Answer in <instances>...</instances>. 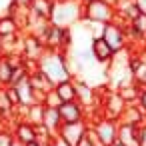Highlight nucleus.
<instances>
[{"instance_id":"nucleus-1","label":"nucleus","mask_w":146,"mask_h":146,"mask_svg":"<svg viewBox=\"0 0 146 146\" xmlns=\"http://www.w3.org/2000/svg\"><path fill=\"white\" fill-rule=\"evenodd\" d=\"M50 22L60 28H72L82 22V2L80 0H56Z\"/></svg>"},{"instance_id":"nucleus-2","label":"nucleus","mask_w":146,"mask_h":146,"mask_svg":"<svg viewBox=\"0 0 146 146\" xmlns=\"http://www.w3.org/2000/svg\"><path fill=\"white\" fill-rule=\"evenodd\" d=\"M66 52H68V50H66ZM66 52H52V50H46V52L42 54V58L38 60V68H40L54 84L72 78L70 72H68V66H66Z\"/></svg>"},{"instance_id":"nucleus-3","label":"nucleus","mask_w":146,"mask_h":146,"mask_svg":"<svg viewBox=\"0 0 146 146\" xmlns=\"http://www.w3.org/2000/svg\"><path fill=\"white\" fill-rule=\"evenodd\" d=\"M82 20L104 26V24L116 20V8H114V4L106 2V0H92V2L82 4Z\"/></svg>"},{"instance_id":"nucleus-4","label":"nucleus","mask_w":146,"mask_h":146,"mask_svg":"<svg viewBox=\"0 0 146 146\" xmlns=\"http://www.w3.org/2000/svg\"><path fill=\"white\" fill-rule=\"evenodd\" d=\"M126 22L122 20H114V22H108L102 26V38L110 44V48L114 52H122L124 48H128V36H126Z\"/></svg>"},{"instance_id":"nucleus-5","label":"nucleus","mask_w":146,"mask_h":146,"mask_svg":"<svg viewBox=\"0 0 146 146\" xmlns=\"http://www.w3.org/2000/svg\"><path fill=\"white\" fill-rule=\"evenodd\" d=\"M74 86H76V100L88 110H100V92L98 86L90 84L84 78H74Z\"/></svg>"},{"instance_id":"nucleus-6","label":"nucleus","mask_w":146,"mask_h":146,"mask_svg":"<svg viewBox=\"0 0 146 146\" xmlns=\"http://www.w3.org/2000/svg\"><path fill=\"white\" fill-rule=\"evenodd\" d=\"M90 124L88 120H80V122H64L60 132H58V142L64 146H78V142L86 136Z\"/></svg>"},{"instance_id":"nucleus-7","label":"nucleus","mask_w":146,"mask_h":146,"mask_svg":"<svg viewBox=\"0 0 146 146\" xmlns=\"http://www.w3.org/2000/svg\"><path fill=\"white\" fill-rule=\"evenodd\" d=\"M90 126L94 128V132L100 136V140L110 146L118 140V126L120 122L118 120H112V118H104V116H98L94 122H90Z\"/></svg>"},{"instance_id":"nucleus-8","label":"nucleus","mask_w":146,"mask_h":146,"mask_svg":"<svg viewBox=\"0 0 146 146\" xmlns=\"http://www.w3.org/2000/svg\"><path fill=\"white\" fill-rule=\"evenodd\" d=\"M44 52H46V46H44V42H42L38 36L28 34V32L22 34V56H24V60H34V62H38Z\"/></svg>"},{"instance_id":"nucleus-9","label":"nucleus","mask_w":146,"mask_h":146,"mask_svg":"<svg viewBox=\"0 0 146 146\" xmlns=\"http://www.w3.org/2000/svg\"><path fill=\"white\" fill-rule=\"evenodd\" d=\"M90 54H92V58H94L100 66H106V64L112 62V58H114L116 52L110 48V44H108L102 36H96V38H92V42H90Z\"/></svg>"},{"instance_id":"nucleus-10","label":"nucleus","mask_w":146,"mask_h":146,"mask_svg":"<svg viewBox=\"0 0 146 146\" xmlns=\"http://www.w3.org/2000/svg\"><path fill=\"white\" fill-rule=\"evenodd\" d=\"M60 116H62V124L64 122H80V120H86L88 118V110L78 102V100H72V102H62V106L58 108Z\"/></svg>"},{"instance_id":"nucleus-11","label":"nucleus","mask_w":146,"mask_h":146,"mask_svg":"<svg viewBox=\"0 0 146 146\" xmlns=\"http://www.w3.org/2000/svg\"><path fill=\"white\" fill-rule=\"evenodd\" d=\"M114 90L122 96V100H124L126 104H136L138 98H140V90H142V86H140L138 82H134V78H132V80H126V82L118 84Z\"/></svg>"},{"instance_id":"nucleus-12","label":"nucleus","mask_w":146,"mask_h":146,"mask_svg":"<svg viewBox=\"0 0 146 146\" xmlns=\"http://www.w3.org/2000/svg\"><path fill=\"white\" fill-rule=\"evenodd\" d=\"M118 142L124 146H140V126L122 124L118 126Z\"/></svg>"},{"instance_id":"nucleus-13","label":"nucleus","mask_w":146,"mask_h":146,"mask_svg":"<svg viewBox=\"0 0 146 146\" xmlns=\"http://www.w3.org/2000/svg\"><path fill=\"white\" fill-rule=\"evenodd\" d=\"M12 134H14V138H18L24 144H28V142L36 140V126L26 122V120H16L14 126H12Z\"/></svg>"},{"instance_id":"nucleus-14","label":"nucleus","mask_w":146,"mask_h":146,"mask_svg":"<svg viewBox=\"0 0 146 146\" xmlns=\"http://www.w3.org/2000/svg\"><path fill=\"white\" fill-rule=\"evenodd\" d=\"M120 122L132 124V126H142V124H146V112H142L138 104H126V108L120 116Z\"/></svg>"},{"instance_id":"nucleus-15","label":"nucleus","mask_w":146,"mask_h":146,"mask_svg":"<svg viewBox=\"0 0 146 146\" xmlns=\"http://www.w3.org/2000/svg\"><path fill=\"white\" fill-rule=\"evenodd\" d=\"M20 32H22V28H20L18 20L12 14H2L0 16V40L12 38V36L20 34Z\"/></svg>"},{"instance_id":"nucleus-16","label":"nucleus","mask_w":146,"mask_h":146,"mask_svg":"<svg viewBox=\"0 0 146 146\" xmlns=\"http://www.w3.org/2000/svg\"><path fill=\"white\" fill-rule=\"evenodd\" d=\"M42 124L46 126V130H48L52 136L58 138V132H60V128H62V116H60L58 108H46V110H44V122H42Z\"/></svg>"},{"instance_id":"nucleus-17","label":"nucleus","mask_w":146,"mask_h":146,"mask_svg":"<svg viewBox=\"0 0 146 146\" xmlns=\"http://www.w3.org/2000/svg\"><path fill=\"white\" fill-rule=\"evenodd\" d=\"M28 80H30V84H32V88L34 90H42V92H48V90H52L54 88V82L40 70V68H36L34 72H30L28 74Z\"/></svg>"},{"instance_id":"nucleus-18","label":"nucleus","mask_w":146,"mask_h":146,"mask_svg":"<svg viewBox=\"0 0 146 146\" xmlns=\"http://www.w3.org/2000/svg\"><path fill=\"white\" fill-rule=\"evenodd\" d=\"M14 88H16V92H18L20 104H24V106L34 104V88H32V84H30L28 76H26V78H22L20 82H16V84H14Z\"/></svg>"},{"instance_id":"nucleus-19","label":"nucleus","mask_w":146,"mask_h":146,"mask_svg":"<svg viewBox=\"0 0 146 146\" xmlns=\"http://www.w3.org/2000/svg\"><path fill=\"white\" fill-rule=\"evenodd\" d=\"M54 90L56 94L60 96L62 102H72L76 100V86H74V78H68V80H62L58 84H54Z\"/></svg>"},{"instance_id":"nucleus-20","label":"nucleus","mask_w":146,"mask_h":146,"mask_svg":"<svg viewBox=\"0 0 146 146\" xmlns=\"http://www.w3.org/2000/svg\"><path fill=\"white\" fill-rule=\"evenodd\" d=\"M52 8H54V0H32V4H30V10L46 20H50V16H52Z\"/></svg>"},{"instance_id":"nucleus-21","label":"nucleus","mask_w":146,"mask_h":146,"mask_svg":"<svg viewBox=\"0 0 146 146\" xmlns=\"http://www.w3.org/2000/svg\"><path fill=\"white\" fill-rule=\"evenodd\" d=\"M14 106H12V102L8 100V94H6V86H0V116L2 118H6V120H12L14 122Z\"/></svg>"},{"instance_id":"nucleus-22","label":"nucleus","mask_w":146,"mask_h":146,"mask_svg":"<svg viewBox=\"0 0 146 146\" xmlns=\"http://www.w3.org/2000/svg\"><path fill=\"white\" fill-rule=\"evenodd\" d=\"M44 110H46L44 104H30L28 106V114H26V122H30L34 126L42 124L44 122Z\"/></svg>"},{"instance_id":"nucleus-23","label":"nucleus","mask_w":146,"mask_h":146,"mask_svg":"<svg viewBox=\"0 0 146 146\" xmlns=\"http://www.w3.org/2000/svg\"><path fill=\"white\" fill-rule=\"evenodd\" d=\"M10 78H12V64L0 56V86H10Z\"/></svg>"},{"instance_id":"nucleus-24","label":"nucleus","mask_w":146,"mask_h":146,"mask_svg":"<svg viewBox=\"0 0 146 146\" xmlns=\"http://www.w3.org/2000/svg\"><path fill=\"white\" fill-rule=\"evenodd\" d=\"M44 106H46V108H60V106H62V100H60V96L56 94V90H54V88L46 92Z\"/></svg>"},{"instance_id":"nucleus-25","label":"nucleus","mask_w":146,"mask_h":146,"mask_svg":"<svg viewBox=\"0 0 146 146\" xmlns=\"http://www.w3.org/2000/svg\"><path fill=\"white\" fill-rule=\"evenodd\" d=\"M132 78H134V82H138L142 88H146V60H144V58H142V64L134 70Z\"/></svg>"},{"instance_id":"nucleus-26","label":"nucleus","mask_w":146,"mask_h":146,"mask_svg":"<svg viewBox=\"0 0 146 146\" xmlns=\"http://www.w3.org/2000/svg\"><path fill=\"white\" fill-rule=\"evenodd\" d=\"M28 76V70H26V66L24 64H20V66H14L12 68V78H10V86H14L16 82H20L22 78H26Z\"/></svg>"},{"instance_id":"nucleus-27","label":"nucleus","mask_w":146,"mask_h":146,"mask_svg":"<svg viewBox=\"0 0 146 146\" xmlns=\"http://www.w3.org/2000/svg\"><path fill=\"white\" fill-rule=\"evenodd\" d=\"M12 130H6V128H0V146H10L12 144Z\"/></svg>"},{"instance_id":"nucleus-28","label":"nucleus","mask_w":146,"mask_h":146,"mask_svg":"<svg viewBox=\"0 0 146 146\" xmlns=\"http://www.w3.org/2000/svg\"><path fill=\"white\" fill-rule=\"evenodd\" d=\"M12 8H14V0H0V16L10 14Z\"/></svg>"},{"instance_id":"nucleus-29","label":"nucleus","mask_w":146,"mask_h":146,"mask_svg":"<svg viewBox=\"0 0 146 146\" xmlns=\"http://www.w3.org/2000/svg\"><path fill=\"white\" fill-rule=\"evenodd\" d=\"M6 94H8V100L12 102V106H18L20 104V98H18V92L14 86H6Z\"/></svg>"},{"instance_id":"nucleus-30","label":"nucleus","mask_w":146,"mask_h":146,"mask_svg":"<svg viewBox=\"0 0 146 146\" xmlns=\"http://www.w3.org/2000/svg\"><path fill=\"white\" fill-rule=\"evenodd\" d=\"M86 136L90 138V142H92V146H106V144H104V142L100 140V136H98V134L94 132V128H92V126L88 128V132H86Z\"/></svg>"},{"instance_id":"nucleus-31","label":"nucleus","mask_w":146,"mask_h":146,"mask_svg":"<svg viewBox=\"0 0 146 146\" xmlns=\"http://www.w3.org/2000/svg\"><path fill=\"white\" fill-rule=\"evenodd\" d=\"M138 106H140V110L142 112H146V88H142L140 90V98H138V102H136Z\"/></svg>"},{"instance_id":"nucleus-32","label":"nucleus","mask_w":146,"mask_h":146,"mask_svg":"<svg viewBox=\"0 0 146 146\" xmlns=\"http://www.w3.org/2000/svg\"><path fill=\"white\" fill-rule=\"evenodd\" d=\"M134 2H136L138 12H140V14H146V0H134Z\"/></svg>"},{"instance_id":"nucleus-33","label":"nucleus","mask_w":146,"mask_h":146,"mask_svg":"<svg viewBox=\"0 0 146 146\" xmlns=\"http://www.w3.org/2000/svg\"><path fill=\"white\" fill-rule=\"evenodd\" d=\"M140 146H146V124L140 126Z\"/></svg>"},{"instance_id":"nucleus-34","label":"nucleus","mask_w":146,"mask_h":146,"mask_svg":"<svg viewBox=\"0 0 146 146\" xmlns=\"http://www.w3.org/2000/svg\"><path fill=\"white\" fill-rule=\"evenodd\" d=\"M14 4H16V6H22V8H30L32 0H14Z\"/></svg>"},{"instance_id":"nucleus-35","label":"nucleus","mask_w":146,"mask_h":146,"mask_svg":"<svg viewBox=\"0 0 146 146\" xmlns=\"http://www.w3.org/2000/svg\"><path fill=\"white\" fill-rule=\"evenodd\" d=\"M78 146H92V142H90V138H88V136H84V138L78 142Z\"/></svg>"},{"instance_id":"nucleus-36","label":"nucleus","mask_w":146,"mask_h":146,"mask_svg":"<svg viewBox=\"0 0 146 146\" xmlns=\"http://www.w3.org/2000/svg\"><path fill=\"white\" fill-rule=\"evenodd\" d=\"M10 146H26V144H24L22 140H18V138H12V144H10Z\"/></svg>"},{"instance_id":"nucleus-37","label":"nucleus","mask_w":146,"mask_h":146,"mask_svg":"<svg viewBox=\"0 0 146 146\" xmlns=\"http://www.w3.org/2000/svg\"><path fill=\"white\" fill-rule=\"evenodd\" d=\"M26 146H40V144H38V142H36V140H34V142H28V144H26Z\"/></svg>"},{"instance_id":"nucleus-38","label":"nucleus","mask_w":146,"mask_h":146,"mask_svg":"<svg viewBox=\"0 0 146 146\" xmlns=\"http://www.w3.org/2000/svg\"><path fill=\"white\" fill-rule=\"evenodd\" d=\"M110 146H124V144H120V142L116 140V142H114V144H110Z\"/></svg>"},{"instance_id":"nucleus-39","label":"nucleus","mask_w":146,"mask_h":146,"mask_svg":"<svg viewBox=\"0 0 146 146\" xmlns=\"http://www.w3.org/2000/svg\"><path fill=\"white\" fill-rule=\"evenodd\" d=\"M0 56H2V40H0Z\"/></svg>"},{"instance_id":"nucleus-40","label":"nucleus","mask_w":146,"mask_h":146,"mask_svg":"<svg viewBox=\"0 0 146 146\" xmlns=\"http://www.w3.org/2000/svg\"><path fill=\"white\" fill-rule=\"evenodd\" d=\"M80 2H82V4H86V2H92V0H80Z\"/></svg>"},{"instance_id":"nucleus-41","label":"nucleus","mask_w":146,"mask_h":146,"mask_svg":"<svg viewBox=\"0 0 146 146\" xmlns=\"http://www.w3.org/2000/svg\"><path fill=\"white\" fill-rule=\"evenodd\" d=\"M0 118H2V116H0Z\"/></svg>"},{"instance_id":"nucleus-42","label":"nucleus","mask_w":146,"mask_h":146,"mask_svg":"<svg viewBox=\"0 0 146 146\" xmlns=\"http://www.w3.org/2000/svg\"><path fill=\"white\" fill-rule=\"evenodd\" d=\"M54 2H56V0H54Z\"/></svg>"}]
</instances>
